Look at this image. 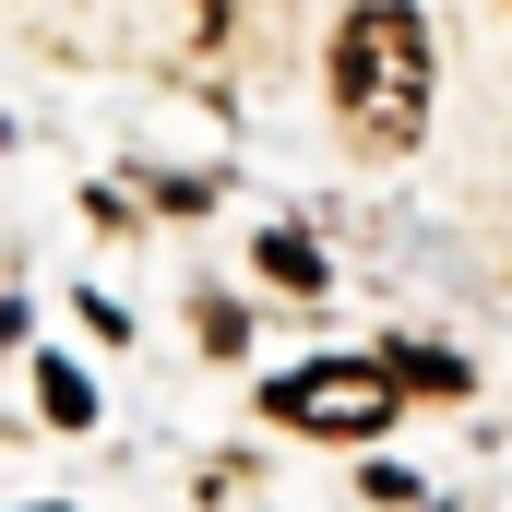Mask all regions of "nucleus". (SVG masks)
Returning <instances> with one entry per match:
<instances>
[{
  "mask_svg": "<svg viewBox=\"0 0 512 512\" xmlns=\"http://www.w3.org/2000/svg\"><path fill=\"white\" fill-rule=\"evenodd\" d=\"M393 370L382 358H322V370H286L274 382V417L286 429H322V441H370V429H393Z\"/></svg>",
  "mask_w": 512,
  "mask_h": 512,
  "instance_id": "nucleus-2",
  "label": "nucleus"
},
{
  "mask_svg": "<svg viewBox=\"0 0 512 512\" xmlns=\"http://www.w3.org/2000/svg\"><path fill=\"white\" fill-rule=\"evenodd\" d=\"M262 274H274V286H322V251H310V239H286V227H274V239H262Z\"/></svg>",
  "mask_w": 512,
  "mask_h": 512,
  "instance_id": "nucleus-5",
  "label": "nucleus"
},
{
  "mask_svg": "<svg viewBox=\"0 0 512 512\" xmlns=\"http://www.w3.org/2000/svg\"><path fill=\"white\" fill-rule=\"evenodd\" d=\"M382 370L393 382H429V393H465V358H441V346H393Z\"/></svg>",
  "mask_w": 512,
  "mask_h": 512,
  "instance_id": "nucleus-4",
  "label": "nucleus"
},
{
  "mask_svg": "<svg viewBox=\"0 0 512 512\" xmlns=\"http://www.w3.org/2000/svg\"><path fill=\"white\" fill-rule=\"evenodd\" d=\"M334 108H346L358 143H382V155L417 143V120H429V24L405 0H358L334 24Z\"/></svg>",
  "mask_w": 512,
  "mask_h": 512,
  "instance_id": "nucleus-1",
  "label": "nucleus"
},
{
  "mask_svg": "<svg viewBox=\"0 0 512 512\" xmlns=\"http://www.w3.org/2000/svg\"><path fill=\"white\" fill-rule=\"evenodd\" d=\"M36 405H48V429H96V382H84L72 358H48V370H36Z\"/></svg>",
  "mask_w": 512,
  "mask_h": 512,
  "instance_id": "nucleus-3",
  "label": "nucleus"
}]
</instances>
